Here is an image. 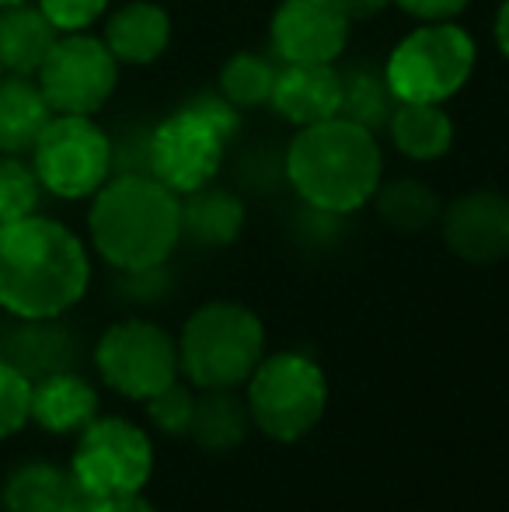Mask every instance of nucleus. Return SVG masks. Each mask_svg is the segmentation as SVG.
I'll return each mask as SVG.
<instances>
[{
    "label": "nucleus",
    "instance_id": "6",
    "mask_svg": "<svg viewBox=\"0 0 509 512\" xmlns=\"http://www.w3.org/2000/svg\"><path fill=\"white\" fill-rule=\"evenodd\" d=\"M475 39L454 21H426L387 56V84L398 102L443 105L468 84L475 70Z\"/></svg>",
    "mask_w": 509,
    "mask_h": 512
},
{
    "label": "nucleus",
    "instance_id": "34",
    "mask_svg": "<svg viewBox=\"0 0 509 512\" xmlns=\"http://www.w3.org/2000/svg\"><path fill=\"white\" fill-rule=\"evenodd\" d=\"M496 42H499V49H503V56L509 60V0L499 7V14H496Z\"/></svg>",
    "mask_w": 509,
    "mask_h": 512
},
{
    "label": "nucleus",
    "instance_id": "30",
    "mask_svg": "<svg viewBox=\"0 0 509 512\" xmlns=\"http://www.w3.org/2000/svg\"><path fill=\"white\" fill-rule=\"evenodd\" d=\"M39 7L60 32H84L102 18L109 0H39Z\"/></svg>",
    "mask_w": 509,
    "mask_h": 512
},
{
    "label": "nucleus",
    "instance_id": "14",
    "mask_svg": "<svg viewBox=\"0 0 509 512\" xmlns=\"http://www.w3.org/2000/svg\"><path fill=\"white\" fill-rule=\"evenodd\" d=\"M18 321L21 324H14L0 338V359L7 366H14L28 384L74 370L77 338L56 317H18Z\"/></svg>",
    "mask_w": 509,
    "mask_h": 512
},
{
    "label": "nucleus",
    "instance_id": "28",
    "mask_svg": "<svg viewBox=\"0 0 509 512\" xmlns=\"http://www.w3.org/2000/svg\"><path fill=\"white\" fill-rule=\"evenodd\" d=\"M192 408H196V398H192L189 387H182L178 380H171L168 387H161V391L147 398L150 422L161 432H168V436H185V432H189Z\"/></svg>",
    "mask_w": 509,
    "mask_h": 512
},
{
    "label": "nucleus",
    "instance_id": "29",
    "mask_svg": "<svg viewBox=\"0 0 509 512\" xmlns=\"http://www.w3.org/2000/svg\"><path fill=\"white\" fill-rule=\"evenodd\" d=\"M32 418V384L0 359V439L18 432Z\"/></svg>",
    "mask_w": 509,
    "mask_h": 512
},
{
    "label": "nucleus",
    "instance_id": "22",
    "mask_svg": "<svg viewBox=\"0 0 509 512\" xmlns=\"http://www.w3.org/2000/svg\"><path fill=\"white\" fill-rule=\"evenodd\" d=\"M394 147L412 161H436L454 143V122L433 102H398L387 119Z\"/></svg>",
    "mask_w": 509,
    "mask_h": 512
},
{
    "label": "nucleus",
    "instance_id": "31",
    "mask_svg": "<svg viewBox=\"0 0 509 512\" xmlns=\"http://www.w3.org/2000/svg\"><path fill=\"white\" fill-rule=\"evenodd\" d=\"M391 4H398L401 11L419 21H450V18H457L471 0H391Z\"/></svg>",
    "mask_w": 509,
    "mask_h": 512
},
{
    "label": "nucleus",
    "instance_id": "3",
    "mask_svg": "<svg viewBox=\"0 0 509 512\" xmlns=\"http://www.w3.org/2000/svg\"><path fill=\"white\" fill-rule=\"evenodd\" d=\"M91 241L119 272L164 265L182 237V203L154 175H112L95 192Z\"/></svg>",
    "mask_w": 509,
    "mask_h": 512
},
{
    "label": "nucleus",
    "instance_id": "13",
    "mask_svg": "<svg viewBox=\"0 0 509 512\" xmlns=\"http://www.w3.org/2000/svg\"><path fill=\"white\" fill-rule=\"evenodd\" d=\"M443 241L471 265H496L509 258V196L478 189L454 199L440 216Z\"/></svg>",
    "mask_w": 509,
    "mask_h": 512
},
{
    "label": "nucleus",
    "instance_id": "23",
    "mask_svg": "<svg viewBox=\"0 0 509 512\" xmlns=\"http://www.w3.org/2000/svg\"><path fill=\"white\" fill-rule=\"evenodd\" d=\"M248 429H252V415H248V401L238 398V387H220V391H206L203 398H196L189 436L203 450H234L245 443Z\"/></svg>",
    "mask_w": 509,
    "mask_h": 512
},
{
    "label": "nucleus",
    "instance_id": "7",
    "mask_svg": "<svg viewBox=\"0 0 509 512\" xmlns=\"http://www.w3.org/2000/svg\"><path fill=\"white\" fill-rule=\"evenodd\" d=\"M248 415L252 425L276 443H297L325 415L328 384L314 359L300 352L262 356L248 377Z\"/></svg>",
    "mask_w": 509,
    "mask_h": 512
},
{
    "label": "nucleus",
    "instance_id": "18",
    "mask_svg": "<svg viewBox=\"0 0 509 512\" xmlns=\"http://www.w3.org/2000/svg\"><path fill=\"white\" fill-rule=\"evenodd\" d=\"M56 39L60 28L42 14V7L14 4L0 11V63L7 74L35 77Z\"/></svg>",
    "mask_w": 509,
    "mask_h": 512
},
{
    "label": "nucleus",
    "instance_id": "19",
    "mask_svg": "<svg viewBox=\"0 0 509 512\" xmlns=\"http://www.w3.org/2000/svg\"><path fill=\"white\" fill-rule=\"evenodd\" d=\"M49 119L53 108L32 77L11 74L0 81V154H28Z\"/></svg>",
    "mask_w": 509,
    "mask_h": 512
},
{
    "label": "nucleus",
    "instance_id": "5",
    "mask_svg": "<svg viewBox=\"0 0 509 512\" xmlns=\"http://www.w3.org/2000/svg\"><path fill=\"white\" fill-rule=\"evenodd\" d=\"M265 352V328L255 310L231 300L199 307L185 321L178 366L203 391L238 387L255 373Z\"/></svg>",
    "mask_w": 509,
    "mask_h": 512
},
{
    "label": "nucleus",
    "instance_id": "20",
    "mask_svg": "<svg viewBox=\"0 0 509 512\" xmlns=\"http://www.w3.org/2000/svg\"><path fill=\"white\" fill-rule=\"evenodd\" d=\"M98 394L74 370L32 384V418L49 432H81L95 422Z\"/></svg>",
    "mask_w": 509,
    "mask_h": 512
},
{
    "label": "nucleus",
    "instance_id": "35",
    "mask_svg": "<svg viewBox=\"0 0 509 512\" xmlns=\"http://www.w3.org/2000/svg\"><path fill=\"white\" fill-rule=\"evenodd\" d=\"M14 4H28V0H0V7H14Z\"/></svg>",
    "mask_w": 509,
    "mask_h": 512
},
{
    "label": "nucleus",
    "instance_id": "27",
    "mask_svg": "<svg viewBox=\"0 0 509 512\" xmlns=\"http://www.w3.org/2000/svg\"><path fill=\"white\" fill-rule=\"evenodd\" d=\"M42 182L32 164L18 161L14 154L0 157V227L21 216H32L39 209Z\"/></svg>",
    "mask_w": 509,
    "mask_h": 512
},
{
    "label": "nucleus",
    "instance_id": "15",
    "mask_svg": "<svg viewBox=\"0 0 509 512\" xmlns=\"http://www.w3.org/2000/svg\"><path fill=\"white\" fill-rule=\"evenodd\" d=\"M269 105L300 129L335 119L342 105V74L335 63H283Z\"/></svg>",
    "mask_w": 509,
    "mask_h": 512
},
{
    "label": "nucleus",
    "instance_id": "1",
    "mask_svg": "<svg viewBox=\"0 0 509 512\" xmlns=\"http://www.w3.org/2000/svg\"><path fill=\"white\" fill-rule=\"evenodd\" d=\"M88 279V251L60 220L32 213L0 227V307L14 317L67 314Z\"/></svg>",
    "mask_w": 509,
    "mask_h": 512
},
{
    "label": "nucleus",
    "instance_id": "8",
    "mask_svg": "<svg viewBox=\"0 0 509 512\" xmlns=\"http://www.w3.org/2000/svg\"><path fill=\"white\" fill-rule=\"evenodd\" d=\"M32 168L53 196H95L112 178V140L91 115H53L32 147Z\"/></svg>",
    "mask_w": 509,
    "mask_h": 512
},
{
    "label": "nucleus",
    "instance_id": "33",
    "mask_svg": "<svg viewBox=\"0 0 509 512\" xmlns=\"http://www.w3.org/2000/svg\"><path fill=\"white\" fill-rule=\"evenodd\" d=\"M339 4V11L346 14L349 21H367L374 18V14H381L391 0H335Z\"/></svg>",
    "mask_w": 509,
    "mask_h": 512
},
{
    "label": "nucleus",
    "instance_id": "16",
    "mask_svg": "<svg viewBox=\"0 0 509 512\" xmlns=\"http://www.w3.org/2000/svg\"><path fill=\"white\" fill-rule=\"evenodd\" d=\"M95 495L74 471L53 464H25L4 488L7 512H95Z\"/></svg>",
    "mask_w": 509,
    "mask_h": 512
},
{
    "label": "nucleus",
    "instance_id": "10",
    "mask_svg": "<svg viewBox=\"0 0 509 512\" xmlns=\"http://www.w3.org/2000/svg\"><path fill=\"white\" fill-rule=\"evenodd\" d=\"M70 471L95 499L129 495L147 485L154 471V450L143 429L126 418H95L88 429H81Z\"/></svg>",
    "mask_w": 509,
    "mask_h": 512
},
{
    "label": "nucleus",
    "instance_id": "4",
    "mask_svg": "<svg viewBox=\"0 0 509 512\" xmlns=\"http://www.w3.org/2000/svg\"><path fill=\"white\" fill-rule=\"evenodd\" d=\"M238 133V108L220 95H199L150 129V175L175 196L217 178L227 140Z\"/></svg>",
    "mask_w": 509,
    "mask_h": 512
},
{
    "label": "nucleus",
    "instance_id": "36",
    "mask_svg": "<svg viewBox=\"0 0 509 512\" xmlns=\"http://www.w3.org/2000/svg\"><path fill=\"white\" fill-rule=\"evenodd\" d=\"M4 74H7V70H4V63H0V81H4Z\"/></svg>",
    "mask_w": 509,
    "mask_h": 512
},
{
    "label": "nucleus",
    "instance_id": "32",
    "mask_svg": "<svg viewBox=\"0 0 509 512\" xmlns=\"http://www.w3.org/2000/svg\"><path fill=\"white\" fill-rule=\"evenodd\" d=\"M95 512H157L143 499L140 492H129V495H109V499H98Z\"/></svg>",
    "mask_w": 509,
    "mask_h": 512
},
{
    "label": "nucleus",
    "instance_id": "9",
    "mask_svg": "<svg viewBox=\"0 0 509 512\" xmlns=\"http://www.w3.org/2000/svg\"><path fill=\"white\" fill-rule=\"evenodd\" d=\"M35 77L56 115H95L116 91L119 60L105 39L67 32L53 42Z\"/></svg>",
    "mask_w": 509,
    "mask_h": 512
},
{
    "label": "nucleus",
    "instance_id": "11",
    "mask_svg": "<svg viewBox=\"0 0 509 512\" xmlns=\"http://www.w3.org/2000/svg\"><path fill=\"white\" fill-rule=\"evenodd\" d=\"M98 370L119 394L147 401L171 380H178V345L150 321H119L98 342Z\"/></svg>",
    "mask_w": 509,
    "mask_h": 512
},
{
    "label": "nucleus",
    "instance_id": "24",
    "mask_svg": "<svg viewBox=\"0 0 509 512\" xmlns=\"http://www.w3.org/2000/svg\"><path fill=\"white\" fill-rule=\"evenodd\" d=\"M394 105H398V98H394L384 70L356 63V67H349L346 74H342V105H339L342 119L377 133V129L387 126Z\"/></svg>",
    "mask_w": 509,
    "mask_h": 512
},
{
    "label": "nucleus",
    "instance_id": "21",
    "mask_svg": "<svg viewBox=\"0 0 509 512\" xmlns=\"http://www.w3.org/2000/svg\"><path fill=\"white\" fill-rule=\"evenodd\" d=\"M245 230V203L227 189H203L189 192L182 203V234L196 241L199 248H227Z\"/></svg>",
    "mask_w": 509,
    "mask_h": 512
},
{
    "label": "nucleus",
    "instance_id": "12",
    "mask_svg": "<svg viewBox=\"0 0 509 512\" xmlns=\"http://www.w3.org/2000/svg\"><path fill=\"white\" fill-rule=\"evenodd\" d=\"M346 39L349 18L335 0H283L272 14V49L283 63H335Z\"/></svg>",
    "mask_w": 509,
    "mask_h": 512
},
{
    "label": "nucleus",
    "instance_id": "25",
    "mask_svg": "<svg viewBox=\"0 0 509 512\" xmlns=\"http://www.w3.org/2000/svg\"><path fill=\"white\" fill-rule=\"evenodd\" d=\"M377 213L387 227L401 230V234H419V230L433 227L443 216L440 196H436L429 185L415 182V178H398L391 185H381L374 192Z\"/></svg>",
    "mask_w": 509,
    "mask_h": 512
},
{
    "label": "nucleus",
    "instance_id": "26",
    "mask_svg": "<svg viewBox=\"0 0 509 512\" xmlns=\"http://www.w3.org/2000/svg\"><path fill=\"white\" fill-rule=\"evenodd\" d=\"M279 67L262 53H234L220 70V98L234 108H258L272 102Z\"/></svg>",
    "mask_w": 509,
    "mask_h": 512
},
{
    "label": "nucleus",
    "instance_id": "2",
    "mask_svg": "<svg viewBox=\"0 0 509 512\" xmlns=\"http://www.w3.org/2000/svg\"><path fill=\"white\" fill-rule=\"evenodd\" d=\"M283 171L314 213L346 216L367 206L381 189L384 157L370 129L335 115L293 136Z\"/></svg>",
    "mask_w": 509,
    "mask_h": 512
},
{
    "label": "nucleus",
    "instance_id": "17",
    "mask_svg": "<svg viewBox=\"0 0 509 512\" xmlns=\"http://www.w3.org/2000/svg\"><path fill=\"white\" fill-rule=\"evenodd\" d=\"M171 42V18L164 7L150 0H133L119 7L105 25V46L112 49L119 63L129 67H147L168 49Z\"/></svg>",
    "mask_w": 509,
    "mask_h": 512
}]
</instances>
